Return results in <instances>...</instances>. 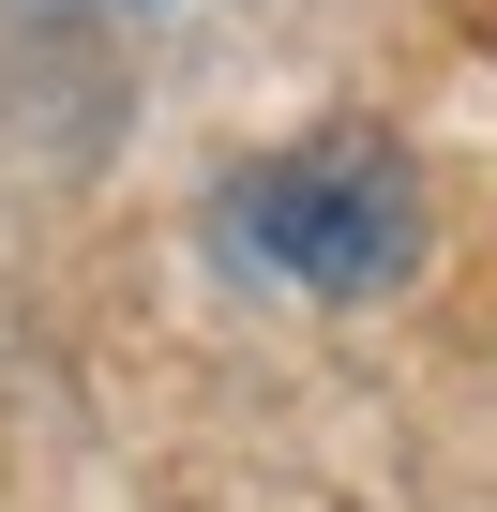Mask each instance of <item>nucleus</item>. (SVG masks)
<instances>
[{
  "mask_svg": "<svg viewBox=\"0 0 497 512\" xmlns=\"http://www.w3.org/2000/svg\"><path fill=\"white\" fill-rule=\"evenodd\" d=\"M211 241L257 287H287V302H377L422 256V196H407V166L377 136H317V151H257L241 166L211 196Z\"/></svg>",
  "mask_w": 497,
  "mask_h": 512,
  "instance_id": "nucleus-1",
  "label": "nucleus"
}]
</instances>
